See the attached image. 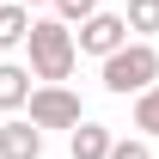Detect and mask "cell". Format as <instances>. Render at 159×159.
I'll return each instance as SVG.
<instances>
[{
  "label": "cell",
  "mask_w": 159,
  "mask_h": 159,
  "mask_svg": "<svg viewBox=\"0 0 159 159\" xmlns=\"http://www.w3.org/2000/svg\"><path fill=\"white\" fill-rule=\"evenodd\" d=\"M25 49H31V74L37 80H67L74 61H80V37H74V25L61 19V12L55 19H31Z\"/></svg>",
  "instance_id": "1"
},
{
  "label": "cell",
  "mask_w": 159,
  "mask_h": 159,
  "mask_svg": "<svg viewBox=\"0 0 159 159\" xmlns=\"http://www.w3.org/2000/svg\"><path fill=\"white\" fill-rule=\"evenodd\" d=\"M159 80V49L153 37H129L116 55H104V92H116V98H135Z\"/></svg>",
  "instance_id": "2"
},
{
  "label": "cell",
  "mask_w": 159,
  "mask_h": 159,
  "mask_svg": "<svg viewBox=\"0 0 159 159\" xmlns=\"http://www.w3.org/2000/svg\"><path fill=\"white\" fill-rule=\"evenodd\" d=\"M25 110H31V122H37V129H80V122H86L80 98L61 86V80H43L37 92H31V104H25Z\"/></svg>",
  "instance_id": "3"
},
{
  "label": "cell",
  "mask_w": 159,
  "mask_h": 159,
  "mask_svg": "<svg viewBox=\"0 0 159 159\" xmlns=\"http://www.w3.org/2000/svg\"><path fill=\"white\" fill-rule=\"evenodd\" d=\"M74 37H80V55H98V61H104V55H116L135 31H129V19H122V12H92Z\"/></svg>",
  "instance_id": "4"
},
{
  "label": "cell",
  "mask_w": 159,
  "mask_h": 159,
  "mask_svg": "<svg viewBox=\"0 0 159 159\" xmlns=\"http://www.w3.org/2000/svg\"><path fill=\"white\" fill-rule=\"evenodd\" d=\"M0 159H43V129L31 116H6L0 122Z\"/></svg>",
  "instance_id": "5"
},
{
  "label": "cell",
  "mask_w": 159,
  "mask_h": 159,
  "mask_svg": "<svg viewBox=\"0 0 159 159\" xmlns=\"http://www.w3.org/2000/svg\"><path fill=\"white\" fill-rule=\"evenodd\" d=\"M31 80H37L31 67H19V61H0V110H6V116L31 104V92H37Z\"/></svg>",
  "instance_id": "6"
},
{
  "label": "cell",
  "mask_w": 159,
  "mask_h": 159,
  "mask_svg": "<svg viewBox=\"0 0 159 159\" xmlns=\"http://www.w3.org/2000/svg\"><path fill=\"white\" fill-rule=\"evenodd\" d=\"M110 147H116V135H110L104 122H80V129H67V153H74V159H110Z\"/></svg>",
  "instance_id": "7"
},
{
  "label": "cell",
  "mask_w": 159,
  "mask_h": 159,
  "mask_svg": "<svg viewBox=\"0 0 159 159\" xmlns=\"http://www.w3.org/2000/svg\"><path fill=\"white\" fill-rule=\"evenodd\" d=\"M31 37V6L25 0H0V49H19Z\"/></svg>",
  "instance_id": "8"
},
{
  "label": "cell",
  "mask_w": 159,
  "mask_h": 159,
  "mask_svg": "<svg viewBox=\"0 0 159 159\" xmlns=\"http://www.w3.org/2000/svg\"><path fill=\"white\" fill-rule=\"evenodd\" d=\"M135 129H141L147 141L159 135V80L147 86V92H135Z\"/></svg>",
  "instance_id": "9"
},
{
  "label": "cell",
  "mask_w": 159,
  "mask_h": 159,
  "mask_svg": "<svg viewBox=\"0 0 159 159\" xmlns=\"http://www.w3.org/2000/svg\"><path fill=\"white\" fill-rule=\"evenodd\" d=\"M122 19H129L135 37H153V31H159V0H129V6H122Z\"/></svg>",
  "instance_id": "10"
},
{
  "label": "cell",
  "mask_w": 159,
  "mask_h": 159,
  "mask_svg": "<svg viewBox=\"0 0 159 159\" xmlns=\"http://www.w3.org/2000/svg\"><path fill=\"white\" fill-rule=\"evenodd\" d=\"M55 12H61L67 25H74V31H80V25H86L92 12H98V0H55Z\"/></svg>",
  "instance_id": "11"
},
{
  "label": "cell",
  "mask_w": 159,
  "mask_h": 159,
  "mask_svg": "<svg viewBox=\"0 0 159 159\" xmlns=\"http://www.w3.org/2000/svg\"><path fill=\"white\" fill-rule=\"evenodd\" d=\"M110 159H153V147H147V135H135V141H116Z\"/></svg>",
  "instance_id": "12"
},
{
  "label": "cell",
  "mask_w": 159,
  "mask_h": 159,
  "mask_svg": "<svg viewBox=\"0 0 159 159\" xmlns=\"http://www.w3.org/2000/svg\"><path fill=\"white\" fill-rule=\"evenodd\" d=\"M25 6H55V0H25Z\"/></svg>",
  "instance_id": "13"
}]
</instances>
